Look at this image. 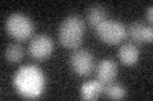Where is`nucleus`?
Returning <instances> with one entry per match:
<instances>
[{
  "label": "nucleus",
  "instance_id": "f03ea898",
  "mask_svg": "<svg viewBox=\"0 0 153 101\" xmlns=\"http://www.w3.org/2000/svg\"><path fill=\"white\" fill-rule=\"evenodd\" d=\"M85 33L84 20L78 15H69L61 22L59 27V42L64 48L76 49L83 42Z\"/></svg>",
  "mask_w": 153,
  "mask_h": 101
},
{
  "label": "nucleus",
  "instance_id": "0eeeda50",
  "mask_svg": "<svg viewBox=\"0 0 153 101\" xmlns=\"http://www.w3.org/2000/svg\"><path fill=\"white\" fill-rule=\"evenodd\" d=\"M97 80L101 82L103 86L111 84L115 81L117 76V65L110 58H103L102 61L98 62L97 68Z\"/></svg>",
  "mask_w": 153,
  "mask_h": 101
},
{
  "label": "nucleus",
  "instance_id": "6e6552de",
  "mask_svg": "<svg viewBox=\"0 0 153 101\" xmlns=\"http://www.w3.org/2000/svg\"><path fill=\"white\" fill-rule=\"evenodd\" d=\"M128 34L137 43H151L153 41V31L147 24L135 22L131 23L128 28Z\"/></svg>",
  "mask_w": 153,
  "mask_h": 101
},
{
  "label": "nucleus",
  "instance_id": "f257e3e1",
  "mask_svg": "<svg viewBox=\"0 0 153 101\" xmlns=\"http://www.w3.org/2000/svg\"><path fill=\"white\" fill-rule=\"evenodd\" d=\"M13 86L17 92L26 99H37L44 94L46 76L38 67L27 65L21 67L13 77Z\"/></svg>",
  "mask_w": 153,
  "mask_h": 101
},
{
  "label": "nucleus",
  "instance_id": "f8f14e48",
  "mask_svg": "<svg viewBox=\"0 0 153 101\" xmlns=\"http://www.w3.org/2000/svg\"><path fill=\"white\" fill-rule=\"evenodd\" d=\"M4 56L9 63H19L25 57V48L18 43H10L7 47Z\"/></svg>",
  "mask_w": 153,
  "mask_h": 101
},
{
  "label": "nucleus",
  "instance_id": "9b49d317",
  "mask_svg": "<svg viewBox=\"0 0 153 101\" xmlns=\"http://www.w3.org/2000/svg\"><path fill=\"white\" fill-rule=\"evenodd\" d=\"M105 20H107V9L105 7L96 4L87 9V22L93 29Z\"/></svg>",
  "mask_w": 153,
  "mask_h": 101
},
{
  "label": "nucleus",
  "instance_id": "ddd939ff",
  "mask_svg": "<svg viewBox=\"0 0 153 101\" xmlns=\"http://www.w3.org/2000/svg\"><path fill=\"white\" fill-rule=\"evenodd\" d=\"M103 94L106 95V97H108V99L119 100V99H124L126 96V90L121 85L111 82L103 87Z\"/></svg>",
  "mask_w": 153,
  "mask_h": 101
},
{
  "label": "nucleus",
  "instance_id": "4468645a",
  "mask_svg": "<svg viewBox=\"0 0 153 101\" xmlns=\"http://www.w3.org/2000/svg\"><path fill=\"white\" fill-rule=\"evenodd\" d=\"M146 18H147V20L152 23L153 20V8L152 7H148L147 8V10H146Z\"/></svg>",
  "mask_w": 153,
  "mask_h": 101
},
{
  "label": "nucleus",
  "instance_id": "7ed1b4c3",
  "mask_svg": "<svg viewBox=\"0 0 153 101\" xmlns=\"http://www.w3.org/2000/svg\"><path fill=\"white\" fill-rule=\"evenodd\" d=\"M5 29L8 34L17 41H27L35 32V24L30 17L22 13H14L7 19Z\"/></svg>",
  "mask_w": 153,
  "mask_h": 101
},
{
  "label": "nucleus",
  "instance_id": "1a4fd4ad",
  "mask_svg": "<svg viewBox=\"0 0 153 101\" xmlns=\"http://www.w3.org/2000/svg\"><path fill=\"white\" fill-rule=\"evenodd\" d=\"M119 60L123 65L125 66H134L139 61V56H140V51L135 43H125L119 48L117 52Z\"/></svg>",
  "mask_w": 153,
  "mask_h": 101
},
{
  "label": "nucleus",
  "instance_id": "423d86ee",
  "mask_svg": "<svg viewBox=\"0 0 153 101\" xmlns=\"http://www.w3.org/2000/svg\"><path fill=\"white\" fill-rule=\"evenodd\" d=\"M70 67L74 73L85 77L94 68V57L88 49H76L70 56Z\"/></svg>",
  "mask_w": 153,
  "mask_h": 101
},
{
  "label": "nucleus",
  "instance_id": "20e7f679",
  "mask_svg": "<svg viewBox=\"0 0 153 101\" xmlns=\"http://www.w3.org/2000/svg\"><path fill=\"white\" fill-rule=\"evenodd\" d=\"M94 32L100 41L111 46L121 43L128 36L125 25L117 20H112V19H107L101 23L97 28H94Z\"/></svg>",
  "mask_w": 153,
  "mask_h": 101
},
{
  "label": "nucleus",
  "instance_id": "9d476101",
  "mask_svg": "<svg viewBox=\"0 0 153 101\" xmlns=\"http://www.w3.org/2000/svg\"><path fill=\"white\" fill-rule=\"evenodd\" d=\"M105 86L98 80L88 81L80 87V97L83 100H96L103 94Z\"/></svg>",
  "mask_w": 153,
  "mask_h": 101
},
{
  "label": "nucleus",
  "instance_id": "39448f33",
  "mask_svg": "<svg viewBox=\"0 0 153 101\" xmlns=\"http://www.w3.org/2000/svg\"><path fill=\"white\" fill-rule=\"evenodd\" d=\"M54 52V41L46 34H38L28 44V53L36 61L47 60Z\"/></svg>",
  "mask_w": 153,
  "mask_h": 101
}]
</instances>
